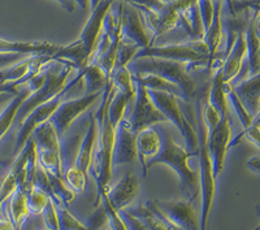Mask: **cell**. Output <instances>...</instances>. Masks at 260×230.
Here are the masks:
<instances>
[{"mask_svg":"<svg viewBox=\"0 0 260 230\" xmlns=\"http://www.w3.org/2000/svg\"><path fill=\"white\" fill-rule=\"evenodd\" d=\"M160 217L164 220L169 229H199V222H197V213L191 203L187 201L173 202H152Z\"/></svg>","mask_w":260,"mask_h":230,"instance_id":"9","label":"cell"},{"mask_svg":"<svg viewBox=\"0 0 260 230\" xmlns=\"http://www.w3.org/2000/svg\"><path fill=\"white\" fill-rule=\"evenodd\" d=\"M38 164L48 173L62 177V159L60 151L53 150H37Z\"/></svg>","mask_w":260,"mask_h":230,"instance_id":"30","label":"cell"},{"mask_svg":"<svg viewBox=\"0 0 260 230\" xmlns=\"http://www.w3.org/2000/svg\"><path fill=\"white\" fill-rule=\"evenodd\" d=\"M115 2L116 0H102L101 3L98 4L94 9H91V16H90L86 25L83 26L82 31H81L78 41L83 46V50H85L86 55L89 56V59H91L95 46L98 43V39H99L102 34L104 16L110 11V8Z\"/></svg>","mask_w":260,"mask_h":230,"instance_id":"13","label":"cell"},{"mask_svg":"<svg viewBox=\"0 0 260 230\" xmlns=\"http://www.w3.org/2000/svg\"><path fill=\"white\" fill-rule=\"evenodd\" d=\"M126 68L132 76L154 74L175 83L183 92L186 103H190L194 99L198 90L197 80L191 73L187 72L186 62L160 57H136L127 62Z\"/></svg>","mask_w":260,"mask_h":230,"instance_id":"3","label":"cell"},{"mask_svg":"<svg viewBox=\"0 0 260 230\" xmlns=\"http://www.w3.org/2000/svg\"><path fill=\"white\" fill-rule=\"evenodd\" d=\"M6 202L8 203L6 217H8L9 221L12 222L13 229H21L30 216L29 210H27L26 195L20 189H16Z\"/></svg>","mask_w":260,"mask_h":230,"instance_id":"24","label":"cell"},{"mask_svg":"<svg viewBox=\"0 0 260 230\" xmlns=\"http://www.w3.org/2000/svg\"><path fill=\"white\" fill-rule=\"evenodd\" d=\"M127 213L130 215H133L134 217H137L139 221L142 222L143 225L146 226V229L150 230H168V225L166 222L162 221L161 218L159 217L155 210L152 207L147 203L145 206L142 204H139V206L136 207H125L124 208Z\"/></svg>","mask_w":260,"mask_h":230,"instance_id":"27","label":"cell"},{"mask_svg":"<svg viewBox=\"0 0 260 230\" xmlns=\"http://www.w3.org/2000/svg\"><path fill=\"white\" fill-rule=\"evenodd\" d=\"M139 50L138 46L133 45L132 42L121 39L118 43L117 52H116V61H115V68H120V67H126L127 62L133 59L137 51ZM113 68V69H115Z\"/></svg>","mask_w":260,"mask_h":230,"instance_id":"35","label":"cell"},{"mask_svg":"<svg viewBox=\"0 0 260 230\" xmlns=\"http://www.w3.org/2000/svg\"><path fill=\"white\" fill-rule=\"evenodd\" d=\"M138 194V178L134 173H126L115 186L108 187L102 202L107 201L115 210H122L129 206Z\"/></svg>","mask_w":260,"mask_h":230,"instance_id":"15","label":"cell"},{"mask_svg":"<svg viewBox=\"0 0 260 230\" xmlns=\"http://www.w3.org/2000/svg\"><path fill=\"white\" fill-rule=\"evenodd\" d=\"M24 53H0V68L15 64L18 60L24 59Z\"/></svg>","mask_w":260,"mask_h":230,"instance_id":"41","label":"cell"},{"mask_svg":"<svg viewBox=\"0 0 260 230\" xmlns=\"http://www.w3.org/2000/svg\"><path fill=\"white\" fill-rule=\"evenodd\" d=\"M161 137V147L159 152L154 157H151L146 161V168H151L155 164H167L177 173L180 178L181 191L186 196V201L192 203L194 199L201 194V186H199V173L190 168L189 160L195 157L198 153L187 152L183 147L177 145L168 130L162 126L156 127Z\"/></svg>","mask_w":260,"mask_h":230,"instance_id":"1","label":"cell"},{"mask_svg":"<svg viewBox=\"0 0 260 230\" xmlns=\"http://www.w3.org/2000/svg\"><path fill=\"white\" fill-rule=\"evenodd\" d=\"M162 4H166V6H168V4H172L175 0H160Z\"/></svg>","mask_w":260,"mask_h":230,"instance_id":"45","label":"cell"},{"mask_svg":"<svg viewBox=\"0 0 260 230\" xmlns=\"http://www.w3.org/2000/svg\"><path fill=\"white\" fill-rule=\"evenodd\" d=\"M56 2H59V3L64 7L65 11H68V12H74V9L77 7V4H76L74 0H56Z\"/></svg>","mask_w":260,"mask_h":230,"instance_id":"43","label":"cell"},{"mask_svg":"<svg viewBox=\"0 0 260 230\" xmlns=\"http://www.w3.org/2000/svg\"><path fill=\"white\" fill-rule=\"evenodd\" d=\"M76 4L80 7H82L83 9H87L90 7V0H74Z\"/></svg>","mask_w":260,"mask_h":230,"instance_id":"44","label":"cell"},{"mask_svg":"<svg viewBox=\"0 0 260 230\" xmlns=\"http://www.w3.org/2000/svg\"><path fill=\"white\" fill-rule=\"evenodd\" d=\"M137 146V157H139V161L142 164V176L147 177V168H146V161L151 157H154L159 152L161 147V137L156 127L148 126L141 130L137 134L136 139Z\"/></svg>","mask_w":260,"mask_h":230,"instance_id":"18","label":"cell"},{"mask_svg":"<svg viewBox=\"0 0 260 230\" xmlns=\"http://www.w3.org/2000/svg\"><path fill=\"white\" fill-rule=\"evenodd\" d=\"M207 92H204L203 87H201L197 90V94L194 96L197 138H198V155L197 156L199 157V186H201L202 195V215L199 229H207L216 192V178L213 176L212 161H211L210 152H208L207 129H206L203 118V102Z\"/></svg>","mask_w":260,"mask_h":230,"instance_id":"2","label":"cell"},{"mask_svg":"<svg viewBox=\"0 0 260 230\" xmlns=\"http://www.w3.org/2000/svg\"><path fill=\"white\" fill-rule=\"evenodd\" d=\"M118 215H120V217H121L122 222H124V225L126 226V229H133V230H139V229H143L146 230V226L142 224V222L139 221L138 218L134 217L133 215H130V213H127L126 211L122 208V210H118L117 211Z\"/></svg>","mask_w":260,"mask_h":230,"instance_id":"39","label":"cell"},{"mask_svg":"<svg viewBox=\"0 0 260 230\" xmlns=\"http://www.w3.org/2000/svg\"><path fill=\"white\" fill-rule=\"evenodd\" d=\"M222 15V0H213V17L210 27L204 32L202 41L206 43L208 48V71L211 68L213 59L219 52L220 46L222 45V41L225 39L224 30L221 24Z\"/></svg>","mask_w":260,"mask_h":230,"instance_id":"17","label":"cell"},{"mask_svg":"<svg viewBox=\"0 0 260 230\" xmlns=\"http://www.w3.org/2000/svg\"><path fill=\"white\" fill-rule=\"evenodd\" d=\"M108 224V211H107L106 204L102 203L101 206H96V210L89 217L86 222L87 229H102Z\"/></svg>","mask_w":260,"mask_h":230,"instance_id":"36","label":"cell"},{"mask_svg":"<svg viewBox=\"0 0 260 230\" xmlns=\"http://www.w3.org/2000/svg\"><path fill=\"white\" fill-rule=\"evenodd\" d=\"M133 85L136 86V90H134L136 92H134L133 99L134 108L132 111V115L127 117L130 125H132V129L138 134L145 127L167 122L166 116L162 115L156 108V106L152 103L145 86L142 83H139L138 81H133Z\"/></svg>","mask_w":260,"mask_h":230,"instance_id":"8","label":"cell"},{"mask_svg":"<svg viewBox=\"0 0 260 230\" xmlns=\"http://www.w3.org/2000/svg\"><path fill=\"white\" fill-rule=\"evenodd\" d=\"M147 56L186 62V69L189 73L203 68L210 72L208 71V48L202 39L190 41L181 45L160 46V47L150 45L145 48H139L133 59Z\"/></svg>","mask_w":260,"mask_h":230,"instance_id":"5","label":"cell"},{"mask_svg":"<svg viewBox=\"0 0 260 230\" xmlns=\"http://www.w3.org/2000/svg\"><path fill=\"white\" fill-rule=\"evenodd\" d=\"M98 138V124L94 115H89V122H87V129H86L85 137L80 143L78 152L76 155L74 166L80 168L81 171L89 174L90 164H91L92 152H94L95 143Z\"/></svg>","mask_w":260,"mask_h":230,"instance_id":"21","label":"cell"},{"mask_svg":"<svg viewBox=\"0 0 260 230\" xmlns=\"http://www.w3.org/2000/svg\"><path fill=\"white\" fill-rule=\"evenodd\" d=\"M246 57V39H245V31L240 32L237 37L236 42H234L233 47L229 51L224 60L221 68L222 81L225 83L231 82L237 74H240L241 69L243 67V61Z\"/></svg>","mask_w":260,"mask_h":230,"instance_id":"20","label":"cell"},{"mask_svg":"<svg viewBox=\"0 0 260 230\" xmlns=\"http://www.w3.org/2000/svg\"><path fill=\"white\" fill-rule=\"evenodd\" d=\"M112 81L115 89L120 90L124 92L130 101L134 99V85L133 80H132V74L127 71L126 67H120V68H115L112 72Z\"/></svg>","mask_w":260,"mask_h":230,"instance_id":"32","label":"cell"},{"mask_svg":"<svg viewBox=\"0 0 260 230\" xmlns=\"http://www.w3.org/2000/svg\"><path fill=\"white\" fill-rule=\"evenodd\" d=\"M132 80L142 83L147 90H157V91L169 92V94L175 95L176 97L185 102V96H183V92L181 91L180 87L175 85V83L164 80L161 77L154 76V74H143V76H132Z\"/></svg>","mask_w":260,"mask_h":230,"instance_id":"29","label":"cell"},{"mask_svg":"<svg viewBox=\"0 0 260 230\" xmlns=\"http://www.w3.org/2000/svg\"><path fill=\"white\" fill-rule=\"evenodd\" d=\"M48 196L45 191L42 190L34 189L26 195V202H27V210H29V213L32 216H38L42 215L43 210H45L46 204L48 202Z\"/></svg>","mask_w":260,"mask_h":230,"instance_id":"33","label":"cell"},{"mask_svg":"<svg viewBox=\"0 0 260 230\" xmlns=\"http://www.w3.org/2000/svg\"><path fill=\"white\" fill-rule=\"evenodd\" d=\"M102 96V91L85 94L83 96L73 99V101L61 102L55 109V112L48 118L56 129V133L60 139L64 138L65 133L68 132L71 125L78 116L82 115L86 109L95 103Z\"/></svg>","mask_w":260,"mask_h":230,"instance_id":"10","label":"cell"},{"mask_svg":"<svg viewBox=\"0 0 260 230\" xmlns=\"http://www.w3.org/2000/svg\"><path fill=\"white\" fill-rule=\"evenodd\" d=\"M81 72V81L85 83V94L103 91L107 82V76L96 62H89Z\"/></svg>","mask_w":260,"mask_h":230,"instance_id":"28","label":"cell"},{"mask_svg":"<svg viewBox=\"0 0 260 230\" xmlns=\"http://www.w3.org/2000/svg\"><path fill=\"white\" fill-rule=\"evenodd\" d=\"M246 167H247V169H250L252 173L259 174V172H260V157H259V155H256V156H252L251 159L248 160V161L246 162Z\"/></svg>","mask_w":260,"mask_h":230,"instance_id":"42","label":"cell"},{"mask_svg":"<svg viewBox=\"0 0 260 230\" xmlns=\"http://www.w3.org/2000/svg\"><path fill=\"white\" fill-rule=\"evenodd\" d=\"M57 212V220H59V229L61 230H85L87 229L85 224L80 222L77 218L74 217L68 208L62 204L56 206Z\"/></svg>","mask_w":260,"mask_h":230,"instance_id":"34","label":"cell"},{"mask_svg":"<svg viewBox=\"0 0 260 230\" xmlns=\"http://www.w3.org/2000/svg\"><path fill=\"white\" fill-rule=\"evenodd\" d=\"M221 68H216L211 71L213 77L207 92V102L219 112L220 117L222 118L229 117V111H228V99L224 89Z\"/></svg>","mask_w":260,"mask_h":230,"instance_id":"23","label":"cell"},{"mask_svg":"<svg viewBox=\"0 0 260 230\" xmlns=\"http://www.w3.org/2000/svg\"><path fill=\"white\" fill-rule=\"evenodd\" d=\"M43 217H45V224L47 229L57 230L59 229V220H57V212L56 206L53 204L51 199H48L47 204H46L45 210L42 212Z\"/></svg>","mask_w":260,"mask_h":230,"instance_id":"38","label":"cell"},{"mask_svg":"<svg viewBox=\"0 0 260 230\" xmlns=\"http://www.w3.org/2000/svg\"><path fill=\"white\" fill-rule=\"evenodd\" d=\"M137 133L132 129L129 118L122 117L116 129L112 152V167L130 164L137 159Z\"/></svg>","mask_w":260,"mask_h":230,"instance_id":"12","label":"cell"},{"mask_svg":"<svg viewBox=\"0 0 260 230\" xmlns=\"http://www.w3.org/2000/svg\"><path fill=\"white\" fill-rule=\"evenodd\" d=\"M3 94H4V92H2V94H0V102H2V99H3V96H2Z\"/></svg>","mask_w":260,"mask_h":230,"instance_id":"46","label":"cell"},{"mask_svg":"<svg viewBox=\"0 0 260 230\" xmlns=\"http://www.w3.org/2000/svg\"><path fill=\"white\" fill-rule=\"evenodd\" d=\"M260 76L255 74L250 78L242 80L241 82L236 83V85H231L233 89L234 94L240 99L242 106L245 107L248 115L252 118L259 116V96H260Z\"/></svg>","mask_w":260,"mask_h":230,"instance_id":"16","label":"cell"},{"mask_svg":"<svg viewBox=\"0 0 260 230\" xmlns=\"http://www.w3.org/2000/svg\"><path fill=\"white\" fill-rule=\"evenodd\" d=\"M148 96L152 101V103L156 106L162 115L166 116L167 121H171L175 124L176 127L180 130L182 134L186 147L185 150L187 152L198 153V138H197V132L194 130L192 125L183 116L182 109H181L178 97L175 95L169 94L166 91H157V90H147Z\"/></svg>","mask_w":260,"mask_h":230,"instance_id":"6","label":"cell"},{"mask_svg":"<svg viewBox=\"0 0 260 230\" xmlns=\"http://www.w3.org/2000/svg\"><path fill=\"white\" fill-rule=\"evenodd\" d=\"M60 46L48 42H13L0 38V53H24V55H51Z\"/></svg>","mask_w":260,"mask_h":230,"instance_id":"22","label":"cell"},{"mask_svg":"<svg viewBox=\"0 0 260 230\" xmlns=\"http://www.w3.org/2000/svg\"><path fill=\"white\" fill-rule=\"evenodd\" d=\"M37 150L60 151V138L50 120L39 125L31 134Z\"/></svg>","mask_w":260,"mask_h":230,"instance_id":"26","label":"cell"},{"mask_svg":"<svg viewBox=\"0 0 260 230\" xmlns=\"http://www.w3.org/2000/svg\"><path fill=\"white\" fill-rule=\"evenodd\" d=\"M198 8L199 13H201L202 24H203V30L206 32L208 27H210L211 22H212L213 0H198Z\"/></svg>","mask_w":260,"mask_h":230,"instance_id":"37","label":"cell"},{"mask_svg":"<svg viewBox=\"0 0 260 230\" xmlns=\"http://www.w3.org/2000/svg\"><path fill=\"white\" fill-rule=\"evenodd\" d=\"M76 71L73 65L67 60H51L47 64V74H46L45 83L41 89L31 92L29 96L22 102L16 115L15 124L20 126L21 122L24 121L25 117L31 112L32 109L46 102L51 101L59 94H61L68 87L69 77Z\"/></svg>","mask_w":260,"mask_h":230,"instance_id":"4","label":"cell"},{"mask_svg":"<svg viewBox=\"0 0 260 230\" xmlns=\"http://www.w3.org/2000/svg\"><path fill=\"white\" fill-rule=\"evenodd\" d=\"M62 178L69 189L73 190L76 194H83L87 187V174L77 168L74 164L62 168Z\"/></svg>","mask_w":260,"mask_h":230,"instance_id":"31","label":"cell"},{"mask_svg":"<svg viewBox=\"0 0 260 230\" xmlns=\"http://www.w3.org/2000/svg\"><path fill=\"white\" fill-rule=\"evenodd\" d=\"M121 39L132 42L139 48L151 45V38L145 30L139 11L129 3H124L121 13Z\"/></svg>","mask_w":260,"mask_h":230,"instance_id":"14","label":"cell"},{"mask_svg":"<svg viewBox=\"0 0 260 230\" xmlns=\"http://www.w3.org/2000/svg\"><path fill=\"white\" fill-rule=\"evenodd\" d=\"M125 3H129L134 7H146L152 11H160L166 4H162L160 0H124Z\"/></svg>","mask_w":260,"mask_h":230,"instance_id":"40","label":"cell"},{"mask_svg":"<svg viewBox=\"0 0 260 230\" xmlns=\"http://www.w3.org/2000/svg\"><path fill=\"white\" fill-rule=\"evenodd\" d=\"M24 86V89L18 87V91L15 94V97L11 101V103L0 112V141L3 139V137L8 133L9 129L15 124L16 115H17V111L22 102L31 94L26 83Z\"/></svg>","mask_w":260,"mask_h":230,"instance_id":"25","label":"cell"},{"mask_svg":"<svg viewBox=\"0 0 260 230\" xmlns=\"http://www.w3.org/2000/svg\"><path fill=\"white\" fill-rule=\"evenodd\" d=\"M257 20H259V11L254 12L245 30L246 55H247L250 77L259 74L260 71V36L257 30V24H259Z\"/></svg>","mask_w":260,"mask_h":230,"instance_id":"19","label":"cell"},{"mask_svg":"<svg viewBox=\"0 0 260 230\" xmlns=\"http://www.w3.org/2000/svg\"><path fill=\"white\" fill-rule=\"evenodd\" d=\"M232 139V127L229 117L220 118L216 126L207 133V147L212 161L213 176L217 180L224 168L225 155H226L228 145Z\"/></svg>","mask_w":260,"mask_h":230,"instance_id":"11","label":"cell"},{"mask_svg":"<svg viewBox=\"0 0 260 230\" xmlns=\"http://www.w3.org/2000/svg\"><path fill=\"white\" fill-rule=\"evenodd\" d=\"M80 81H81V72L78 73V76L76 77L74 80H72L71 82H69L68 87H67L61 94H59L57 96L51 99V101L46 102V103L41 104V106L37 107L36 109H32L31 112L25 117L24 121L21 122V125L18 126L17 139H16L15 147H13V151H12V157L17 156L18 152L22 150V147H24L25 143L27 142V139L31 137L32 132H34L39 125L43 124L45 121H47L48 118L51 117V115L55 112V109L57 108V106L62 102L61 101L62 96H64V95L67 94V91H69L74 85H77V82H80Z\"/></svg>","mask_w":260,"mask_h":230,"instance_id":"7","label":"cell"},{"mask_svg":"<svg viewBox=\"0 0 260 230\" xmlns=\"http://www.w3.org/2000/svg\"><path fill=\"white\" fill-rule=\"evenodd\" d=\"M0 217H2V215H0Z\"/></svg>","mask_w":260,"mask_h":230,"instance_id":"47","label":"cell"}]
</instances>
